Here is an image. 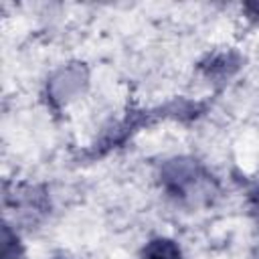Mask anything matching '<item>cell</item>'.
I'll use <instances>...</instances> for the list:
<instances>
[{
	"label": "cell",
	"mask_w": 259,
	"mask_h": 259,
	"mask_svg": "<svg viewBox=\"0 0 259 259\" xmlns=\"http://www.w3.org/2000/svg\"><path fill=\"white\" fill-rule=\"evenodd\" d=\"M162 182L172 196L186 200L206 194L204 184H210V176L204 174L202 168L192 160H172L164 166Z\"/></svg>",
	"instance_id": "cell-1"
},
{
	"label": "cell",
	"mask_w": 259,
	"mask_h": 259,
	"mask_svg": "<svg viewBox=\"0 0 259 259\" xmlns=\"http://www.w3.org/2000/svg\"><path fill=\"white\" fill-rule=\"evenodd\" d=\"M140 259H184L182 249L168 237H156L142 249Z\"/></svg>",
	"instance_id": "cell-2"
},
{
	"label": "cell",
	"mask_w": 259,
	"mask_h": 259,
	"mask_svg": "<svg viewBox=\"0 0 259 259\" xmlns=\"http://www.w3.org/2000/svg\"><path fill=\"white\" fill-rule=\"evenodd\" d=\"M2 259H24V249L8 225H4L2 231Z\"/></svg>",
	"instance_id": "cell-3"
},
{
	"label": "cell",
	"mask_w": 259,
	"mask_h": 259,
	"mask_svg": "<svg viewBox=\"0 0 259 259\" xmlns=\"http://www.w3.org/2000/svg\"><path fill=\"white\" fill-rule=\"evenodd\" d=\"M251 210H253V214H255V219L259 221V188L251 194Z\"/></svg>",
	"instance_id": "cell-4"
}]
</instances>
